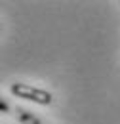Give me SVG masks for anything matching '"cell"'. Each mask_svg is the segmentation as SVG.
<instances>
[{
    "instance_id": "cell-1",
    "label": "cell",
    "mask_w": 120,
    "mask_h": 124,
    "mask_svg": "<svg viewBox=\"0 0 120 124\" xmlns=\"http://www.w3.org/2000/svg\"><path fill=\"white\" fill-rule=\"evenodd\" d=\"M12 93L21 97V99H30V101H36L40 105H50L52 103V93L46 92V90H40V88H32L29 84H19L15 82L12 84Z\"/></svg>"
},
{
    "instance_id": "cell-2",
    "label": "cell",
    "mask_w": 120,
    "mask_h": 124,
    "mask_svg": "<svg viewBox=\"0 0 120 124\" xmlns=\"http://www.w3.org/2000/svg\"><path fill=\"white\" fill-rule=\"evenodd\" d=\"M17 115H19V120L25 122V124H40V122H38V118H34L30 113L23 111V109H17Z\"/></svg>"
}]
</instances>
